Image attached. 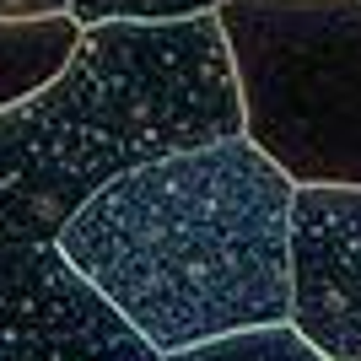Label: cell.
Segmentation results:
<instances>
[{"label":"cell","instance_id":"cell-5","mask_svg":"<svg viewBox=\"0 0 361 361\" xmlns=\"http://www.w3.org/2000/svg\"><path fill=\"white\" fill-rule=\"evenodd\" d=\"M286 324L324 361H361V189L291 195Z\"/></svg>","mask_w":361,"mask_h":361},{"label":"cell","instance_id":"cell-7","mask_svg":"<svg viewBox=\"0 0 361 361\" xmlns=\"http://www.w3.org/2000/svg\"><path fill=\"white\" fill-rule=\"evenodd\" d=\"M226 0H71L75 27H108V22H130V27H167V22H189V16H216Z\"/></svg>","mask_w":361,"mask_h":361},{"label":"cell","instance_id":"cell-3","mask_svg":"<svg viewBox=\"0 0 361 361\" xmlns=\"http://www.w3.org/2000/svg\"><path fill=\"white\" fill-rule=\"evenodd\" d=\"M243 140L291 189H361V0H226Z\"/></svg>","mask_w":361,"mask_h":361},{"label":"cell","instance_id":"cell-6","mask_svg":"<svg viewBox=\"0 0 361 361\" xmlns=\"http://www.w3.org/2000/svg\"><path fill=\"white\" fill-rule=\"evenodd\" d=\"M81 27L71 16H44V22H0V114L27 103L71 65Z\"/></svg>","mask_w":361,"mask_h":361},{"label":"cell","instance_id":"cell-4","mask_svg":"<svg viewBox=\"0 0 361 361\" xmlns=\"http://www.w3.org/2000/svg\"><path fill=\"white\" fill-rule=\"evenodd\" d=\"M0 361H162L60 243H0Z\"/></svg>","mask_w":361,"mask_h":361},{"label":"cell","instance_id":"cell-2","mask_svg":"<svg viewBox=\"0 0 361 361\" xmlns=\"http://www.w3.org/2000/svg\"><path fill=\"white\" fill-rule=\"evenodd\" d=\"M243 135L221 22L81 27L71 65L0 114V243H54L114 178Z\"/></svg>","mask_w":361,"mask_h":361},{"label":"cell","instance_id":"cell-9","mask_svg":"<svg viewBox=\"0 0 361 361\" xmlns=\"http://www.w3.org/2000/svg\"><path fill=\"white\" fill-rule=\"evenodd\" d=\"M71 0H0V22H44V16H65Z\"/></svg>","mask_w":361,"mask_h":361},{"label":"cell","instance_id":"cell-8","mask_svg":"<svg viewBox=\"0 0 361 361\" xmlns=\"http://www.w3.org/2000/svg\"><path fill=\"white\" fill-rule=\"evenodd\" d=\"M167 361H324L307 340H297L291 324L281 329H254V334H232V340H211L200 350H183V356Z\"/></svg>","mask_w":361,"mask_h":361},{"label":"cell","instance_id":"cell-1","mask_svg":"<svg viewBox=\"0 0 361 361\" xmlns=\"http://www.w3.org/2000/svg\"><path fill=\"white\" fill-rule=\"evenodd\" d=\"M291 195L238 135L114 178L54 243L167 361L291 318Z\"/></svg>","mask_w":361,"mask_h":361}]
</instances>
